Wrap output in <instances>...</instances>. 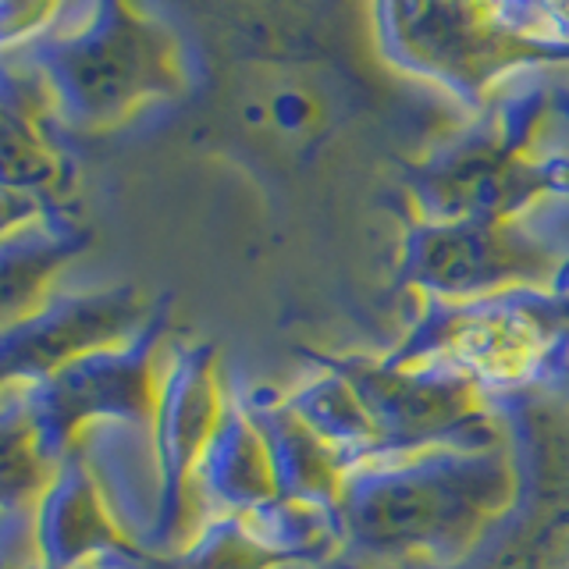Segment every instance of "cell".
<instances>
[{
	"label": "cell",
	"instance_id": "cell-1",
	"mask_svg": "<svg viewBox=\"0 0 569 569\" xmlns=\"http://www.w3.org/2000/svg\"><path fill=\"white\" fill-rule=\"evenodd\" d=\"M520 506V467L506 445L431 449L352 467L338 523L370 556L456 562Z\"/></svg>",
	"mask_w": 569,
	"mask_h": 569
},
{
	"label": "cell",
	"instance_id": "cell-2",
	"mask_svg": "<svg viewBox=\"0 0 569 569\" xmlns=\"http://www.w3.org/2000/svg\"><path fill=\"white\" fill-rule=\"evenodd\" d=\"M18 58L43 82L53 121L79 132L118 124L186 82L178 36L153 14L107 0L53 4Z\"/></svg>",
	"mask_w": 569,
	"mask_h": 569
},
{
	"label": "cell",
	"instance_id": "cell-3",
	"mask_svg": "<svg viewBox=\"0 0 569 569\" xmlns=\"http://www.w3.org/2000/svg\"><path fill=\"white\" fill-rule=\"evenodd\" d=\"M556 114L562 107L551 93H509L470 132L435 142L402 178L413 221L506 224L548 196L569 200V153L545 147Z\"/></svg>",
	"mask_w": 569,
	"mask_h": 569
},
{
	"label": "cell",
	"instance_id": "cell-4",
	"mask_svg": "<svg viewBox=\"0 0 569 569\" xmlns=\"http://www.w3.org/2000/svg\"><path fill=\"white\" fill-rule=\"evenodd\" d=\"M370 14L385 64L473 107H488L512 76L569 68V8L385 4Z\"/></svg>",
	"mask_w": 569,
	"mask_h": 569
},
{
	"label": "cell",
	"instance_id": "cell-5",
	"mask_svg": "<svg viewBox=\"0 0 569 569\" xmlns=\"http://www.w3.org/2000/svg\"><path fill=\"white\" fill-rule=\"evenodd\" d=\"M388 360L456 373L485 391L527 388L548 373H569V284L456 307L435 302Z\"/></svg>",
	"mask_w": 569,
	"mask_h": 569
},
{
	"label": "cell",
	"instance_id": "cell-6",
	"mask_svg": "<svg viewBox=\"0 0 569 569\" xmlns=\"http://www.w3.org/2000/svg\"><path fill=\"white\" fill-rule=\"evenodd\" d=\"M168 346L164 302L132 338L76 356L47 381L18 385L32 423L36 452L53 470L71 452L86 423L118 420L153 427L160 352Z\"/></svg>",
	"mask_w": 569,
	"mask_h": 569
},
{
	"label": "cell",
	"instance_id": "cell-7",
	"mask_svg": "<svg viewBox=\"0 0 569 569\" xmlns=\"http://www.w3.org/2000/svg\"><path fill=\"white\" fill-rule=\"evenodd\" d=\"M406 281L435 302H477L527 289H566L569 257L520 221L413 224Z\"/></svg>",
	"mask_w": 569,
	"mask_h": 569
},
{
	"label": "cell",
	"instance_id": "cell-8",
	"mask_svg": "<svg viewBox=\"0 0 569 569\" xmlns=\"http://www.w3.org/2000/svg\"><path fill=\"white\" fill-rule=\"evenodd\" d=\"M228 388L207 342H168L160 352L150 427L160 467V523L150 556H168L189 538V477L221 423Z\"/></svg>",
	"mask_w": 569,
	"mask_h": 569
},
{
	"label": "cell",
	"instance_id": "cell-9",
	"mask_svg": "<svg viewBox=\"0 0 569 569\" xmlns=\"http://www.w3.org/2000/svg\"><path fill=\"white\" fill-rule=\"evenodd\" d=\"M153 313L136 284H58L32 313L0 328V391L47 381L76 356L124 342Z\"/></svg>",
	"mask_w": 569,
	"mask_h": 569
},
{
	"label": "cell",
	"instance_id": "cell-10",
	"mask_svg": "<svg viewBox=\"0 0 569 569\" xmlns=\"http://www.w3.org/2000/svg\"><path fill=\"white\" fill-rule=\"evenodd\" d=\"M71 449L93 477L121 538L142 556H150L160 523V467L153 431L139 423L100 420L86 423Z\"/></svg>",
	"mask_w": 569,
	"mask_h": 569
},
{
	"label": "cell",
	"instance_id": "cell-11",
	"mask_svg": "<svg viewBox=\"0 0 569 569\" xmlns=\"http://www.w3.org/2000/svg\"><path fill=\"white\" fill-rule=\"evenodd\" d=\"M278 480L260 427L236 388H228L221 423L189 477V533L203 516H246L278 502Z\"/></svg>",
	"mask_w": 569,
	"mask_h": 569
},
{
	"label": "cell",
	"instance_id": "cell-12",
	"mask_svg": "<svg viewBox=\"0 0 569 569\" xmlns=\"http://www.w3.org/2000/svg\"><path fill=\"white\" fill-rule=\"evenodd\" d=\"M32 538L40 569H82L103 551L132 548L114 527L76 449L50 470L43 491L36 495Z\"/></svg>",
	"mask_w": 569,
	"mask_h": 569
},
{
	"label": "cell",
	"instance_id": "cell-13",
	"mask_svg": "<svg viewBox=\"0 0 569 569\" xmlns=\"http://www.w3.org/2000/svg\"><path fill=\"white\" fill-rule=\"evenodd\" d=\"M239 396L263 435L281 498L307 502V506H328L338 512L346 480L352 473L349 459L338 456L331 445L296 413L284 396H267V391H239Z\"/></svg>",
	"mask_w": 569,
	"mask_h": 569
},
{
	"label": "cell",
	"instance_id": "cell-14",
	"mask_svg": "<svg viewBox=\"0 0 569 569\" xmlns=\"http://www.w3.org/2000/svg\"><path fill=\"white\" fill-rule=\"evenodd\" d=\"M89 231L58 207L0 236V328L32 313L58 289L64 267L86 253Z\"/></svg>",
	"mask_w": 569,
	"mask_h": 569
},
{
	"label": "cell",
	"instance_id": "cell-15",
	"mask_svg": "<svg viewBox=\"0 0 569 569\" xmlns=\"http://www.w3.org/2000/svg\"><path fill=\"white\" fill-rule=\"evenodd\" d=\"M50 467L36 452L26 402L14 388L0 391V506H32Z\"/></svg>",
	"mask_w": 569,
	"mask_h": 569
},
{
	"label": "cell",
	"instance_id": "cell-16",
	"mask_svg": "<svg viewBox=\"0 0 569 569\" xmlns=\"http://www.w3.org/2000/svg\"><path fill=\"white\" fill-rule=\"evenodd\" d=\"M0 114L11 121L32 124V129H47V124H58L50 111L47 89L36 79V71L18 58V50L0 53Z\"/></svg>",
	"mask_w": 569,
	"mask_h": 569
},
{
	"label": "cell",
	"instance_id": "cell-17",
	"mask_svg": "<svg viewBox=\"0 0 569 569\" xmlns=\"http://www.w3.org/2000/svg\"><path fill=\"white\" fill-rule=\"evenodd\" d=\"M0 569H40L32 538V506H0Z\"/></svg>",
	"mask_w": 569,
	"mask_h": 569
},
{
	"label": "cell",
	"instance_id": "cell-18",
	"mask_svg": "<svg viewBox=\"0 0 569 569\" xmlns=\"http://www.w3.org/2000/svg\"><path fill=\"white\" fill-rule=\"evenodd\" d=\"M50 14L53 4H0V53L22 50Z\"/></svg>",
	"mask_w": 569,
	"mask_h": 569
},
{
	"label": "cell",
	"instance_id": "cell-19",
	"mask_svg": "<svg viewBox=\"0 0 569 569\" xmlns=\"http://www.w3.org/2000/svg\"><path fill=\"white\" fill-rule=\"evenodd\" d=\"M53 203L40 200V196L32 192H18V189H0V236H8V231L22 228L26 221L40 218L43 210H50Z\"/></svg>",
	"mask_w": 569,
	"mask_h": 569
},
{
	"label": "cell",
	"instance_id": "cell-20",
	"mask_svg": "<svg viewBox=\"0 0 569 569\" xmlns=\"http://www.w3.org/2000/svg\"><path fill=\"white\" fill-rule=\"evenodd\" d=\"M11 118H4V114H0V129H4V124H8Z\"/></svg>",
	"mask_w": 569,
	"mask_h": 569
}]
</instances>
